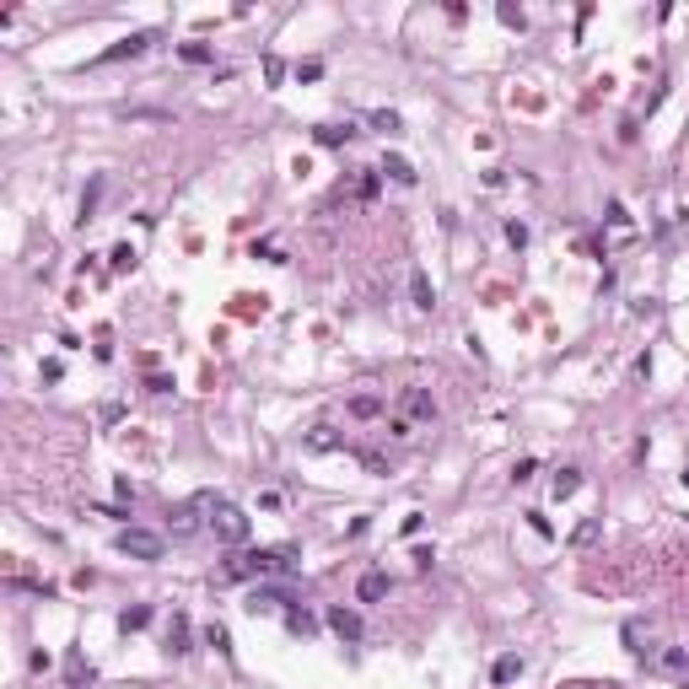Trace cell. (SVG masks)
Wrapping results in <instances>:
<instances>
[{
	"label": "cell",
	"instance_id": "cell-1",
	"mask_svg": "<svg viewBox=\"0 0 689 689\" xmlns=\"http://www.w3.org/2000/svg\"><path fill=\"white\" fill-rule=\"evenodd\" d=\"M275 571H291V549H248L242 560L221 566V581H254V576H275Z\"/></svg>",
	"mask_w": 689,
	"mask_h": 689
},
{
	"label": "cell",
	"instance_id": "cell-2",
	"mask_svg": "<svg viewBox=\"0 0 689 689\" xmlns=\"http://www.w3.org/2000/svg\"><path fill=\"white\" fill-rule=\"evenodd\" d=\"M210 533L221 544H248V512H237L232 501L216 496V517H210Z\"/></svg>",
	"mask_w": 689,
	"mask_h": 689
},
{
	"label": "cell",
	"instance_id": "cell-3",
	"mask_svg": "<svg viewBox=\"0 0 689 689\" xmlns=\"http://www.w3.org/2000/svg\"><path fill=\"white\" fill-rule=\"evenodd\" d=\"M119 555H130V560H162V533H145V528H119Z\"/></svg>",
	"mask_w": 689,
	"mask_h": 689
},
{
	"label": "cell",
	"instance_id": "cell-4",
	"mask_svg": "<svg viewBox=\"0 0 689 689\" xmlns=\"http://www.w3.org/2000/svg\"><path fill=\"white\" fill-rule=\"evenodd\" d=\"M157 43V27H140V33H130V38H119V43H108L103 54H97L92 65H113V60H135V54H145V48Z\"/></svg>",
	"mask_w": 689,
	"mask_h": 689
},
{
	"label": "cell",
	"instance_id": "cell-5",
	"mask_svg": "<svg viewBox=\"0 0 689 689\" xmlns=\"http://www.w3.org/2000/svg\"><path fill=\"white\" fill-rule=\"evenodd\" d=\"M399 415L410 425H431L436 420V399L425 393V388H404V399H399Z\"/></svg>",
	"mask_w": 689,
	"mask_h": 689
},
{
	"label": "cell",
	"instance_id": "cell-6",
	"mask_svg": "<svg viewBox=\"0 0 689 689\" xmlns=\"http://www.w3.org/2000/svg\"><path fill=\"white\" fill-rule=\"evenodd\" d=\"M328 630H334L339 641H361V636H366L361 614H356V608H345V603H339V608H328Z\"/></svg>",
	"mask_w": 689,
	"mask_h": 689
},
{
	"label": "cell",
	"instance_id": "cell-7",
	"mask_svg": "<svg viewBox=\"0 0 689 689\" xmlns=\"http://www.w3.org/2000/svg\"><path fill=\"white\" fill-rule=\"evenodd\" d=\"M383 410H388V404L377 399V393H356V399L345 404V415H351V420H377Z\"/></svg>",
	"mask_w": 689,
	"mask_h": 689
},
{
	"label": "cell",
	"instance_id": "cell-8",
	"mask_svg": "<svg viewBox=\"0 0 689 689\" xmlns=\"http://www.w3.org/2000/svg\"><path fill=\"white\" fill-rule=\"evenodd\" d=\"M356 598H361V603H377V598H388V576H383V571H366V576L356 581Z\"/></svg>",
	"mask_w": 689,
	"mask_h": 689
},
{
	"label": "cell",
	"instance_id": "cell-9",
	"mask_svg": "<svg viewBox=\"0 0 689 689\" xmlns=\"http://www.w3.org/2000/svg\"><path fill=\"white\" fill-rule=\"evenodd\" d=\"M410 296H415L420 313H431V307H436V291H431V275H425V269H415V275H410Z\"/></svg>",
	"mask_w": 689,
	"mask_h": 689
},
{
	"label": "cell",
	"instance_id": "cell-10",
	"mask_svg": "<svg viewBox=\"0 0 689 689\" xmlns=\"http://www.w3.org/2000/svg\"><path fill=\"white\" fill-rule=\"evenodd\" d=\"M167 652L172 657L194 652V646H189V614H172V625H167Z\"/></svg>",
	"mask_w": 689,
	"mask_h": 689
},
{
	"label": "cell",
	"instance_id": "cell-11",
	"mask_svg": "<svg viewBox=\"0 0 689 689\" xmlns=\"http://www.w3.org/2000/svg\"><path fill=\"white\" fill-rule=\"evenodd\" d=\"M377 172H388V178H393V183H404V189H410L415 178H420V172H415V167H410V162H404V157H393V151H388V157H383V167H377Z\"/></svg>",
	"mask_w": 689,
	"mask_h": 689
},
{
	"label": "cell",
	"instance_id": "cell-12",
	"mask_svg": "<svg viewBox=\"0 0 689 689\" xmlns=\"http://www.w3.org/2000/svg\"><path fill=\"white\" fill-rule=\"evenodd\" d=\"M135 264H140V254H135L130 242H113V254H108V269H113V275H130Z\"/></svg>",
	"mask_w": 689,
	"mask_h": 689
},
{
	"label": "cell",
	"instance_id": "cell-13",
	"mask_svg": "<svg viewBox=\"0 0 689 689\" xmlns=\"http://www.w3.org/2000/svg\"><path fill=\"white\" fill-rule=\"evenodd\" d=\"M313 140L318 145H345V140H356V130H351V124H318Z\"/></svg>",
	"mask_w": 689,
	"mask_h": 689
},
{
	"label": "cell",
	"instance_id": "cell-14",
	"mask_svg": "<svg viewBox=\"0 0 689 689\" xmlns=\"http://www.w3.org/2000/svg\"><path fill=\"white\" fill-rule=\"evenodd\" d=\"M145 625H151V608H145V603L119 608V630H124V636H130V630H145Z\"/></svg>",
	"mask_w": 689,
	"mask_h": 689
},
{
	"label": "cell",
	"instance_id": "cell-15",
	"mask_svg": "<svg viewBox=\"0 0 689 689\" xmlns=\"http://www.w3.org/2000/svg\"><path fill=\"white\" fill-rule=\"evenodd\" d=\"M576 490H581V469H571V463H566V469L555 474V501H571Z\"/></svg>",
	"mask_w": 689,
	"mask_h": 689
},
{
	"label": "cell",
	"instance_id": "cell-16",
	"mask_svg": "<svg viewBox=\"0 0 689 689\" xmlns=\"http://www.w3.org/2000/svg\"><path fill=\"white\" fill-rule=\"evenodd\" d=\"M522 673V657L517 652H507V657H496V668H490V678H496V684H512V678Z\"/></svg>",
	"mask_w": 689,
	"mask_h": 689
},
{
	"label": "cell",
	"instance_id": "cell-17",
	"mask_svg": "<svg viewBox=\"0 0 689 689\" xmlns=\"http://www.w3.org/2000/svg\"><path fill=\"white\" fill-rule=\"evenodd\" d=\"M598 533H603V522H598V517H581L576 528H571V544H576V549H587V544L598 539Z\"/></svg>",
	"mask_w": 689,
	"mask_h": 689
},
{
	"label": "cell",
	"instance_id": "cell-18",
	"mask_svg": "<svg viewBox=\"0 0 689 689\" xmlns=\"http://www.w3.org/2000/svg\"><path fill=\"white\" fill-rule=\"evenodd\" d=\"M178 60L183 65H210V60H216V48H210V43H178Z\"/></svg>",
	"mask_w": 689,
	"mask_h": 689
},
{
	"label": "cell",
	"instance_id": "cell-19",
	"mask_svg": "<svg viewBox=\"0 0 689 689\" xmlns=\"http://www.w3.org/2000/svg\"><path fill=\"white\" fill-rule=\"evenodd\" d=\"M286 630H291V636H313L318 619L307 614V608H286Z\"/></svg>",
	"mask_w": 689,
	"mask_h": 689
},
{
	"label": "cell",
	"instance_id": "cell-20",
	"mask_svg": "<svg viewBox=\"0 0 689 689\" xmlns=\"http://www.w3.org/2000/svg\"><path fill=\"white\" fill-rule=\"evenodd\" d=\"M366 124L383 130V135H393V130H399V113H393V108H372V113H366Z\"/></svg>",
	"mask_w": 689,
	"mask_h": 689
},
{
	"label": "cell",
	"instance_id": "cell-21",
	"mask_svg": "<svg viewBox=\"0 0 689 689\" xmlns=\"http://www.w3.org/2000/svg\"><path fill=\"white\" fill-rule=\"evenodd\" d=\"M205 646H216L221 657H232V636H227V625H205Z\"/></svg>",
	"mask_w": 689,
	"mask_h": 689
},
{
	"label": "cell",
	"instance_id": "cell-22",
	"mask_svg": "<svg viewBox=\"0 0 689 689\" xmlns=\"http://www.w3.org/2000/svg\"><path fill=\"white\" fill-rule=\"evenodd\" d=\"M92 678H97V668H92V663H81V652H71V684L81 689V684H92Z\"/></svg>",
	"mask_w": 689,
	"mask_h": 689
},
{
	"label": "cell",
	"instance_id": "cell-23",
	"mask_svg": "<svg viewBox=\"0 0 689 689\" xmlns=\"http://www.w3.org/2000/svg\"><path fill=\"white\" fill-rule=\"evenodd\" d=\"M377 189H383V172H372V167H366L361 178H356V194H361V200H377Z\"/></svg>",
	"mask_w": 689,
	"mask_h": 689
},
{
	"label": "cell",
	"instance_id": "cell-24",
	"mask_svg": "<svg viewBox=\"0 0 689 689\" xmlns=\"http://www.w3.org/2000/svg\"><path fill=\"white\" fill-rule=\"evenodd\" d=\"M496 16H501L507 27H517V33L528 27V16H522V6H512V0H501V6H496Z\"/></svg>",
	"mask_w": 689,
	"mask_h": 689
},
{
	"label": "cell",
	"instance_id": "cell-25",
	"mask_svg": "<svg viewBox=\"0 0 689 689\" xmlns=\"http://www.w3.org/2000/svg\"><path fill=\"white\" fill-rule=\"evenodd\" d=\"M97 194H103V178H92V183H86V194H81V227L92 221V210H97Z\"/></svg>",
	"mask_w": 689,
	"mask_h": 689
},
{
	"label": "cell",
	"instance_id": "cell-26",
	"mask_svg": "<svg viewBox=\"0 0 689 689\" xmlns=\"http://www.w3.org/2000/svg\"><path fill=\"white\" fill-rule=\"evenodd\" d=\"M167 517H172V533H178V539H183V533H194V501H189V507H178V512H167Z\"/></svg>",
	"mask_w": 689,
	"mask_h": 689
},
{
	"label": "cell",
	"instance_id": "cell-27",
	"mask_svg": "<svg viewBox=\"0 0 689 689\" xmlns=\"http://www.w3.org/2000/svg\"><path fill=\"white\" fill-rule=\"evenodd\" d=\"M307 447H313V452H328V447H339V436L328 431V425H318V431L307 436Z\"/></svg>",
	"mask_w": 689,
	"mask_h": 689
},
{
	"label": "cell",
	"instance_id": "cell-28",
	"mask_svg": "<svg viewBox=\"0 0 689 689\" xmlns=\"http://www.w3.org/2000/svg\"><path fill=\"white\" fill-rule=\"evenodd\" d=\"M608 227H614V232H630V210H625V200H608Z\"/></svg>",
	"mask_w": 689,
	"mask_h": 689
},
{
	"label": "cell",
	"instance_id": "cell-29",
	"mask_svg": "<svg viewBox=\"0 0 689 689\" xmlns=\"http://www.w3.org/2000/svg\"><path fill=\"white\" fill-rule=\"evenodd\" d=\"M533 474H539V458H517V463H512V480H517V485H528Z\"/></svg>",
	"mask_w": 689,
	"mask_h": 689
},
{
	"label": "cell",
	"instance_id": "cell-30",
	"mask_svg": "<svg viewBox=\"0 0 689 689\" xmlns=\"http://www.w3.org/2000/svg\"><path fill=\"white\" fill-rule=\"evenodd\" d=\"M92 356H97V361H113V334H108V328H97V345H92Z\"/></svg>",
	"mask_w": 689,
	"mask_h": 689
},
{
	"label": "cell",
	"instance_id": "cell-31",
	"mask_svg": "<svg viewBox=\"0 0 689 689\" xmlns=\"http://www.w3.org/2000/svg\"><path fill=\"white\" fill-rule=\"evenodd\" d=\"M507 242L512 248H528V221H507Z\"/></svg>",
	"mask_w": 689,
	"mask_h": 689
},
{
	"label": "cell",
	"instance_id": "cell-32",
	"mask_svg": "<svg viewBox=\"0 0 689 689\" xmlns=\"http://www.w3.org/2000/svg\"><path fill=\"white\" fill-rule=\"evenodd\" d=\"M684 663H689L684 646H668V652H663V668H668V673H684Z\"/></svg>",
	"mask_w": 689,
	"mask_h": 689
},
{
	"label": "cell",
	"instance_id": "cell-33",
	"mask_svg": "<svg viewBox=\"0 0 689 689\" xmlns=\"http://www.w3.org/2000/svg\"><path fill=\"white\" fill-rule=\"evenodd\" d=\"M264 81H269V86L286 81V60H275V54H269V60H264Z\"/></svg>",
	"mask_w": 689,
	"mask_h": 689
},
{
	"label": "cell",
	"instance_id": "cell-34",
	"mask_svg": "<svg viewBox=\"0 0 689 689\" xmlns=\"http://www.w3.org/2000/svg\"><path fill=\"white\" fill-rule=\"evenodd\" d=\"M254 259H269V264H286V254H280L275 242H254Z\"/></svg>",
	"mask_w": 689,
	"mask_h": 689
},
{
	"label": "cell",
	"instance_id": "cell-35",
	"mask_svg": "<svg viewBox=\"0 0 689 689\" xmlns=\"http://www.w3.org/2000/svg\"><path fill=\"white\" fill-rule=\"evenodd\" d=\"M528 528H533V533H544V539H555V522H549L544 512H528Z\"/></svg>",
	"mask_w": 689,
	"mask_h": 689
},
{
	"label": "cell",
	"instance_id": "cell-36",
	"mask_svg": "<svg viewBox=\"0 0 689 689\" xmlns=\"http://www.w3.org/2000/svg\"><path fill=\"white\" fill-rule=\"evenodd\" d=\"M420 528H425V512H410V517L399 522V533H404V539H415V533H420Z\"/></svg>",
	"mask_w": 689,
	"mask_h": 689
},
{
	"label": "cell",
	"instance_id": "cell-37",
	"mask_svg": "<svg viewBox=\"0 0 689 689\" xmlns=\"http://www.w3.org/2000/svg\"><path fill=\"white\" fill-rule=\"evenodd\" d=\"M318 76H323V65H318V60H307V65H296V81H318Z\"/></svg>",
	"mask_w": 689,
	"mask_h": 689
},
{
	"label": "cell",
	"instance_id": "cell-38",
	"mask_svg": "<svg viewBox=\"0 0 689 689\" xmlns=\"http://www.w3.org/2000/svg\"><path fill=\"white\" fill-rule=\"evenodd\" d=\"M145 393H172V383H167V377H157V372H151V377H145Z\"/></svg>",
	"mask_w": 689,
	"mask_h": 689
},
{
	"label": "cell",
	"instance_id": "cell-39",
	"mask_svg": "<svg viewBox=\"0 0 689 689\" xmlns=\"http://www.w3.org/2000/svg\"><path fill=\"white\" fill-rule=\"evenodd\" d=\"M60 377H65V366L54 361V356H48V361H43V383H60Z\"/></svg>",
	"mask_w": 689,
	"mask_h": 689
},
{
	"label": "cell",
	"instance_id": "cell-40",
	"mask_svg": "<svg viewBox=\"0 0 689 689\" xmlns=\"http://www.w3.org/2000/svg\"><path fill=\"white\" fill-rule=\"evenodd\" d=\"M678 480H684V485H689V469H684V474H678Z\"/></svg>",
	"mask_w": 689,
	"mask_h": 689
},
{
	"label": "cell",
	"instance_id": "cell-41",
	"mask_svg": "<svg viewBox=\"0 0 689 689\" xmlns=\"http://www.w3.org/2000/svg\"><path fill=\"white\" fill-rule=\"evenodd\" d=\"M684 689H689V678H684Z\"/></svg>",
	"mask_w": 689,
	"mask_h": 689
}]
</instances>
